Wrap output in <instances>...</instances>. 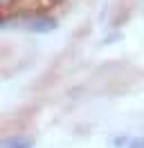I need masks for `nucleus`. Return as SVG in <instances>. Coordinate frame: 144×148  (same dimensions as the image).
Masks as SVG:
<instances>
[{"label": "nucleus", "instance_id": "1", "mask_svg": "<svg viewBox=\"0 0 144 148\" xmlns=\"http://www.w3.org/2000/svg\"><path fill=\"white\" fill-rule=\"evenodd\" d=\"M59 27L56 16L47 14V11H23V29H27L29 34H50Z\"/></svg>", "mask_w": 144, "mask_h": 148}, {"label": "nucleus", "instance_id": "2", "mask_svg": "<svg viewBox=\"0 0 144 148\" xmlns=\"http://www.w3.org/2000/svg\"><path fill=\"white\" fill-rule=\"evenodd\" d=\"M36 139L32 135H7L2 137L0 148H34Z\"/></svg>", "mask_w": 144, "mask_h": 148}, {"label": "nucleus", "instance_id": "3", "mask_svg": "<svg viewBox=\"0 0 144 148\" xmlns=\"http://www.w3.org/2000/svg\"><path fill=\"white\" fill-rule=\"evenodd\" d=\"M131 135H126V132H122V135H115V137L110 139V146L113 148H128V144H131Z\"/></svg>", "mask_w": 144, "mask_h": 148}, {"label": "nucleus", "instance_id": "4", "mask_svg": "<svg viewBox=\"0 0 144 148\" xmlns=\"http://www.w3.org/2000/svg\"><path fill=\"white\" fill-rule=\"evenodd\" d=\"M18 5H20V0H0V9H2V14H11V11H16Z\"/></svg>", "mask_w": 144, "mask_h": 148}, {"label": "nucleus", "instance_id": "5", "mask_svg": "<svg viewBox=\"0 0 144 148\" xmlns=\"http://www.w3.org/2000/svg\"><path fill=\"white\" fill-rule=\"evenodd\" d=\"M122 38H124V34H122V32H110L108 36L101 38V45H110V43H117V40H122Z\"/></svg>", "mask_w": 144, "mask_h": 148}, {"label": "nucleus", "instance_id": "6", "mask_svg": "<svg viewBox=\"0 0 144 148\" xmlns=\"http://www.w3.org/2000/svg\"><path fill=\"white\" fill-rule=\"evenodd\" d=\"M128 148H144V135L142 137H133L131 144H128Z\"/></svg>", "mask_w": 144, "mask_h": 148}, {"label": "nucleus", "instance_id": "7", "mask_svg": "<svg viewBox=\"0 0 144 148\" xmlns=\"http://www.w3.org/2000/svg\"><path fill=\"white\" fill-rule=\"evenodd\" d=\"M47 2H61V0H47Z\"/></svg>", "mask_w": 144, "mask_h": 148}]
</instances>
